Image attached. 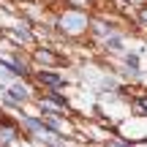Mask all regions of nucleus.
<instances>
[{
  "label": "nucleus",
  "instance_id": "obj_3",
  "mask_svg": "<svg viewBox=\"0 0 147 147\" xmlns=\"http://www.w3.org/2000/svg\"><path fill=\"white\" fill-rule=\"evenodd\" d=\"M106 147H131V144H125V142H109Z\"/></svg>",
  "mask_w": 147,
  "mask_h": 147
},
{
  "label": "nucleus",
  "instance_id": "obj_1",
  "mask_svg": "<svg viewBox=\"0 0 147 147\" xmlns=\"http://www.w3.org/2000/svg\"><path fill=\"white\" fill-rule=\"evenodd\" d=\"M38 82H44V84H52V87H65V82L57 76V74H47V71H41V74H38Z\"/></svg>",
  "mask_w": 147,
  "mask_h": 147
},
{
  "label": "nucleus",
  "instance_id": "obj_2",
  "mask_svg": "<svg viewBox=\"0 0 147 147\" xmlns=\"http://www.w3.org/2000/svg\"><path fill=\"white\" fill-rule=\"evenodd\" d=\"M8 95H11V98H16V101H25V98H27V93H25L22 87H11Z\"/></svg>",
  "mask_w": 147,
  "mask_h": 147
},
{
  "label": "nucleus",
  "instance_id": "obj_5",
  "mask_svg": "<svg viewBox=\"0 0 147 147\" xmlns=\"http://www.w3.org/2000/svg\"><path fill=\"white\" fill-rule=\"evenodd\" d=\"M142 19H144V22H147V8H144V11H142Z\"/></svg>",
  "mask_w": 147,
  "mask_h": 147
},
{
  "label": "nucleus",
  "instance_id": "obj_4",
  "mask_svg": "<svg viewBox=\"0 0 147 147\" xmlns=\"http://www.w3.org/2000/svg\"><path fill=\"white\" fill-rule=\"evenodd\" d=\"M139 109H142V112H147V95H144L142 101H139Z\"/></svg>",
  "mask_w": 147,
  "mask_h": 147
}]
</instances>
